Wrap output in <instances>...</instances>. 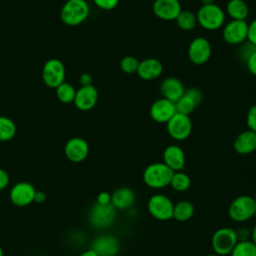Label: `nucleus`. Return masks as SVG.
Masks as SVG:
<instances>
[{"instance_id": "obj_34", "label": "nucleus", "mask_w": 256, "mask_h": 256, "mask_svg": "<svg viewBox=\"0 0 256 256\" xmlns=\"http://www.w3.org/2000/svg\"><path fill=\"white\" fill-rule=\"evenodd\" d=\"M93 2L98 8L109 11L117 7L119 0H93Z\"/></svg>"}, {"instance_id": "obj_8", "label": "nucleus", "mask_w": 256, "mask_h": 256, "mask_svg": "<svg viewBox=\"0 0 256 256\" xmlns=\"http://www.w3.org/2000/svg\"><path fill=\"white\" fill-rule=\"evenodd\" d=\"M66 69L63 62L56 58L47 60L42 68V79L46 86L56 89L65 82Z\"/></svg>"}, {"instance_id": "obj_29", "label": "nucleus", "mask_w": 256, "mask_h": 256, "mask_svg": "<svg viewBox=\"0 0 256 256\" xmlns=\"http://www.w3.org/2000/svg\"><path fill=\"white\" fill-rule=\"evenodd\" d=\"M231 256H256V245L251 241L237 242L232 249Z\"/></svg>"}, {"instance_id": "obj_35", "label": "nucleus", "mask_w": 256, "mask_h": 256, "mask_svg": "<svg viewBox=\"0 0 256 256\" xmlns=\"http://www.w3.org/2000/svg\"><path fill=\"white\" fill-rule=\"evenodd\" d=\"M185 93L190 96L195 102L197 105H199L201 102H202V99H203V94L201 92L200 89L196 88V87H190L188 89H185Z\"/></svg>"}, {"instance_id": "obj_40", "label": "nucleus", "mask_w": 256, "mask_h": 256, "mask_svg": "<svg viewBox=\"0 0 256 256\" xmlns=\"http://www.w3.org/2000/svg\"><path fill=\"white\" fill-rule=\"evenodd\" d=\"M96 203L101 204V205H107V204H111V194L106 192V191H102L100 192L97 197H96Z\"/></svg>"}, {"instance_id": "obj_4", "label": "nucleus", "mask_w": 256, "mask_h": 256, "mask_svg": "<svg viewBox=\"0 0 256 256\" xmlns=\"http://www.w3.org/2000/svg\"><path fill=\"white\" fill-rule=\"evenodd\" d=\"M256 202L249 195H241L232 200L228 208L229 217L235 222H244L253 217Z\"/></svg>"}, {"instance_id": "obj_49", "label": "nucleus", "mask_w": 256, "mask_h": 256, "mask_svg": "<svg viewBox=\"0 0 256 256\" xmlns=\"http://www.w3.org/2000/svg\"><path fill=\"white\" fill-rule=\"evenodd\" d=\"M253 198H254V200H255V202H256V192H255V195H254Z\"/></svg>"}, {"instance_id": "obj_23", "label": "nucleus", "mask_w": 256, "mask_h": 256, "mask_svg": "<svg viewBox=\"0 0 256 256\" xmlns=\"http://www.w3.org/2000/svg\"><path fill=\"white\" fill-rule=\"evenodd\" d=\"M232 20H246L249 15V7L244 0H229L226 12Z\"/></svg>"}, {"instance_id": "obj_48", "label": "nucleus", "mask_w": 256, "mask_h": 256, "mask_svg": "<svg viewBox=\"0 0 256 256\" xmlns=\"http://www.w3.org/2000/svg\"><path fill=\"white\" fill-rule=\"evenodd\" d=\"M253 217H255V218H256V209H255V212H254V215H253Z\"/></svg>"}, {"instance_id": "obj_19", "label": "nucleus", "mask_w": 256, "mask_h": 256, "mask_svg": "<svg viewBox=\"0 0 256 256\" xmlns=\"http://www.w3.org/2000/svg\"><path fill=\"white\" fill-rule=\"evenodd\" d=\"M163 163L174 172L182 171L185 166V153L183 149L176 144L167 146L163 152Z\"/></svg>"}, {"instance_id": "obj_43", "label": "nucleus", "mask_w": 256, "mask_h": 256, "mask_svg": "<svg viewBox=\"0 0 256 256\" xmlns=\"http://www.w3.org/2000/svg\"><path fill=\"white\" fill-rule=\"evenodd\" d=\"M79 256H98V255H97V253L94 250H92L90 248V249H87V250L83 251Z\"/></svg>"}, {"instance_id": "obj_46", "label": "nucleus", "mask_w": 256, "mask_h": 256, "mask_svg": "<svg viewBox=\"0 0 256 256\" xmlns=\"http://www.w3.org/2000/svg\"><path fill=\"white\" fill-rule=\"evenodd\" d=\"M0 256H4V252H3V249L1 246H0Z\"/></svg>"}, {"instance_id": "obj_16", "label": "nucleus", "mask_w": 256, "mask_h": 256, "mask_svg": "<svg viewBox=\"0 0 256 256\" xmlns=\"http://www.w3.org/2000/svg\"><path fill=\"white\" fill-rule=\"evenodd\" d=\"M176 113L175 103L161 97L155 100L149 110L150 117L157 123H167Z\"/></svg>"}, {"instance_id": "obj_27", "label": "nucleus", "mask_w": 256, "mask_h": 256, "mask_svg": "<svg viewBox=\"0 0 256 256\" xmlns=\"http://www.w3.org/2000/svg\"><path fill=\"white\" fill-rule=\"evenodd\" d=\"M191 185V179L183 171H176L173 173L170 186L177 192H184L189 189Z\"/></svg>"}, {"instance_id": "obj_28", "label": "nucleus", "mask_w": 256, "mask_h": 256, "mask_svg": "<svg viewBox=\"0 0 256 256\" xmlns=\"http://www.w3.org/2000/svg\"><path fill=\"white\" fill-rule=\"evenodd\" d=\"M76 94V89L67 82H63L56 88V96L61 103L70 104L73 103Z\"/></svg>"}, {"instance_id": "obj_21", "label": "nucleus", "mask_w": 256, "mask_h": 256, "mask_svg": "<svg viewBox=\"0 0 256 256\" xmlns=\"http://www.w3.org/2000/svg\"><path fill=\"white\" fill-rule=\"evenodd\" d=\"M136 200L135 192L129 187H119L111 194V204L116 210L131 208Z\"/></svg>"}, {"instance_id": "obj_1", "label": "nucleus", "mask_w": 256, "mask_h": 256, "mask_svg": "<svg viewBox=\"0 0 256 256\" xmlns=\"http://www.w3.org/2000/svg\"><path fill=\"white\" fill-rule=\"evenodd\" d=\"M197 23L203 29L216 31L223 27L226 19L225 11L217 4L201 5L196 13Z\"/></svg>"}, {"instance_id": "obj_25", "label": "nucleus", "mask_w": 256, "mask_h": 256, "mask_svg": "<svg viewBox=\"0 0 256 256\" xmlns=\"http://www.w3.org/2000/svg\"><path fill=\"white\" fill-rule=\"evenodd\" d=\"M175 21L178 28L183 31H191L198 25L196 14L188 10H182Z\"/></svg>"}, {"instance_id": "obj_39", "label": "nucleus", "mask_w": 256, "mask_h": 256, "mask_svg": "<svg viewBox=\"0 0 256 256\" xmlns=\"http://www.w3.org/2000/svg\"><path fill=\"white\" fill-rule=\"evenodd\" d=\"M9 183H10V177L8 172L3 168H0V191L6 189Z\"/></svg>"}, {"instance_id": "obj_10", "label": "nucleus", "mask_w": 256, "mask_h": 256, "mask_svg": "<svg viewBox=\"0 0 256 256\" xmlns=\"http://www.w3.org/2000/svg\"><path fill=\"white\" fill-rule=\"evenodd\" d=\"M248 23L246 20H230L222 30L224 41L230 45H240L247 41Z\"/></svg>"}, {"instance_id": "obj_18", "label": "nucleus", "mask_w": 256, "mask_h": 256, "mask_svg": "<svg viewBox=\"0 0 256 256\" xmlns=\"http://www.w3.org/2000/svg\"><path fill=\"white\" fill-rule=\"evenodd\" d=\"M185 88L180 79L176 77L165 78L160 85V93L163 98L175 103L184 94Z\"/></svg>"}, {"instance_id": "obj_17", "label": "nucleus", "mask_w": 256, "mask_h": 256, "mask_svg": "<svg viewBox=\"0 0 256 256\" xmlns=\"http://www.w3.org/2000/svg\"><path fill=\"white\" fill-rule=\"evenodd\" d=\"M98 101V91L95 86H81L76 90L74 105L80 111H89L96 105Z\"/></svg>"}, {"instance_id": "obj_14", "label": "nucleus", "mask_w": 256, "mask_h": 256, "mask_svg": "<svg viewBox=\"0 0 256 256\" xmlns=\"http://www.w3.org/2000/svg\"><path fill=\"white\" fill-rule=\"evenodd\" d=\"M64 154L69 161L80 163L88 157L89 144L81 137H72L64 146Z\"/></svg>"}, {"instance_id": "obj_9", "label": "nucleus", "mask_w": 256, "mask_h": 256, "mask_svg": "<svg viewBox=\"0 0 256 256\" xmlns=\"http://www.w3.org/2000/svg\"><path fill=\"white\" fill-rule=\"evenodd\" d=\"M166 129L172 139L183 141L187 139L192 132V121L188 115L176 112L166 123Z\"/></svg>"}, {"instance_id": "obj_20", "label": "nucleus", "mask_w": 256, "mask_h": 256, "mask_svg": "<svg viewBox=\"0 0 256 256\" xmlns=\"http://www.w3.org/2000/svg\"><path fill=\"white\" fill-rule=\"evenodd\" d=\"M163 72V65L156 58H146L139 62L137 75L145 81H151L159 78Z\"/></svg>"}, {"instance_id": "obj_36", "label": "nucleus", "mask_w": 256, "mask_h": 256, "mask_svg": "<svg viewBox=\"0 0 256 256\" xmlns=\"http://www.w3.org/2000/svg\"><path fill=\"white\" fill-rule=\"evenodd\" d=\"M247 41L256 46V18L248 24Z\"/></svg>"}, {"instance_id": "obj_47", "label": "nucleus", "mask_w": 256, "mask_h": 256, "mask_svg": "<svg viewBox=\"0 0 256 256\" xmlns=\"http://www.w3.org/2000/svg\"><path fill=\"white\" fill-rule=\"evenodd\" d=\"M207 256H219V255H217V254H209Z\"/></svg>"}, {"instance_id": "obj_22", "label": "nucleus", "mask_w": 256, "mask_h": 256, "mask_svg": "<svg viewBox=\"0 0 256 256\" xmlns=\"http://www.w3.org/2000/svg\"><path fill=\"white\" fill-rule=\"evenodd\" d=\"M233 148L241 155L254 152L256 150V133L250 129L242 131L236 136L233 142Z\"/></svg>"}, {"instance_id": "obj_6", "label": "nucleus", "mask_w": 256, "mask_h": 256, "mask_svg": "<svg viewBox=\"0 0 256 256\" xmlns=\"http://www.w3.org/2000/svg\"><path fill=\"white\" fill-rule=\"evenodd\" d=\"M173 208L174 203L168 196L164 194L152 195L147 203L149 214L159 221H167L172 219Z\"/></svg>"}, {"instance_id": "obj_5", "label": "nucleus", "mask_w": 256, "mask_h": 256, "mask_svg": "<svg viewBox=\"0 0 256 256\" xmlns=\"http://www.w3.org/2000/svg\"><path fill=\"white\" fill-rule=\"evenodd\" d=\"M235 230L231 227H222L217 229L211 239V245L215 254L225 256L231 253L237 243Z\"/></svg>"}, {"instance_id": "obj_7", "label": "nucleus", "mask_w": 256, "mask_h": 256, "mask_svg": "<svg viewBox=\"0 0 256 256\" xmlns=\"http://www.w3.org/2000/svg\"><path fill=\"white\" fill-rule=\"evenodd\" d=\"M116 211L112 204L101 205L95 203L89 211V222L94 228L106 229L115 222Z\"/></svg>"}, {"instance_id": "obj_30", "label": "nucleus", "mask_w": 256, "mask_h": 256, "mask_svg": "<svg viewBox=\"0 0 256 256\" xmlns=\"http://www.w3.org/2000/svg\"><path fill=\"white\" fill-rule=\"evenodd\" d=\"M197 106L198 105L196 104V102L190 96H188L185 92L183 96L177 102H175L176 112L184 115H188V116L190 113H192L195 110Z\"/></svg>"}, {"instance_id": "obj_31", "label": "nucleus", "mask_w": 256, "mask_h": 256, "mask_svg": "<svg viewBox=\"0 0 256 256\" xmlns=\"http://www.w3.org/2000/svg\"><path fill=\"white\" fill-rule=\"evenodd\" d=\"M139 60L131 55L125 56L120 61V69L127 73V74H133L137 72L138 66H139Z\"/></svg>"}, {"instance_id": "obj_13", "label": "nucleus", "mask_w": 256, "mask_h": 256, "mask_svg": "<svg viewBox=\"0 0 256 256\" xmlns=\"http://www.w3.org/2000/svg\"><path fill=\"white\" fill-rule=\"evenodd\" d=\"M91 249L98 256H117L120 251L119 240L111 234H101L95 237L91 243Z\"/></svg>"}, {"instance_id": "obj_32", "label": "nucleus", "mask_w": 256, "mask_h": 256, "mask_svg": "<svg viewBox=\"0 0 256 256\" xmlns=\"http://www.w3.org/2000/svg\"><path fill=\"white\" fill-rule=\"evenodd\" d=\"M240 48H239V58L240 60L244 61V63L246 62V60L256 51V46L251 44L248 41H245L244 43L240 44Z\"/></svg>"}, {"instance_id": "obj_44", "label": "nucleus", "mask_w": 256, "mask_h": 256, "mask_svg": "<svg viewBox=\"0 0 256 256\" xmlns=\"http://www.w3.org/2000/svg\"><path fill=\"white\" fill-rule=\"evenodd\" d=\"M250 240L256 245V224L254 225V227H253V229L251 231V238H250Z\"/></svg>"}, {"instance_id": "obj_15", "label": "nucleus", "mask_w": 256, "mask_h": 256, "mask_svg": "<svg viewBox=\"0 0 256 256\" xmlns=\"http://www.w3.org/2000/svg\"><path fill=\"white\" fill-rule=\"evenodd\" d=\"M182 11V6L179 0H155L152 5L153 14L165 21H172Z\"/></svg>"}, {"instance_id": "obj_11", "label": "nucleus", "mask_w": 256, "mask_h": 256, "mask_svg": "<svg viewBox=\"0 0 256 256\" xmlns=\"http://www.w3.org/2000/svg\"><path fill=\"white\" fill-rule=\"evenodd\" d=\"M36 189L30 182L21 181L14 184L9 191V198L13 205L26 207L34 202Z\"/></svg>"}, {"instance_id": "obj_42", "label": "nucleus", "mask_w": 256, "mask_h": 256, "mask_svg": "<svg viewBox=\"0 0 256 256\" xmlns=\"http://www.w3.org/2000/svg\"><path fill=\"white\" fill-rule=\"evenodd\" d=\"M46 194L43 191H39L36 190L35 192V196H34V202L36 203H43L46 200Z\"/></svg>"}, {"instance_id": "obj_41", "label": "nucleus", "mask_w": 256, "mask_h": 256, "mask_svg": "<svg viewBox=\"0 0 256 256\" xmlns=\"http://www.w3.org/2000/svg\"><path fill=\"white\" fill-rule=\"evenodd\" d=\"M81 86H88L92 85V76L88 73H83L79 78Z\"/></svg>"}, {"instance_id": "obj_45", "label": "nucleus", "mask_w": 256, "mask_h": 256, "mask_svg": "<svg viewBox=\"0 0 256 256\" xmlns=\"http://www.w3.org/2000/svg\"><path fill=\"white\" fill-rule=\"evenodd\" d=\"M202 5H208V4H213L215 3V0H201Z\"/></svg>"}, {"instance_id": "obj_12", "label": "nucleus", "mask_w": 256, "mask_h": 256, "mask_svg": "<svg viewBox=\"0 0 256 256\" xmlns=\"http://www.w3.org/2000/svg\"><path fill=\"white\" fill-rule=\"evenodd\" d=\"M211 54V44L204 37L199 36L194 38L188 46V58L195 65H203L207 63Z\"/></svg>"}, {"instance_id": "obj_2", "label": "nucleus", "mask_w": 256, "mask_h": 256, "mask_svg": "<svg viewBox=\"0 0 256 256\" xmlns=\"http://www.w3.org/2000/svg\"><path fill=\"white\" fill-rule=\"evenodd\" d=\"M174 171L165 163L156 162L148 165L143 171L144 183L153 189H162L170 185Z\"/></svg>"}, {"instance_id": "obj_24", "label": "nucleus", "mask_w": 256, "mask_h": 256, "mask_svg": "<svg viewBox=\"0 0 256 256\" xmlns=\"http://www.w3.org/2000/svg\"><path fill=\"white\" fill-rule=\"evenodd\" d=\"M194 205L188 200H181L174 204L173 218L179 222H184L192 218L194 215Z\"/></svg>"}, {"instance_id": "obj_33", "label": "nucleus", "mask_w": 256, "mask_h": 256, "mask_svg": "<svg viewBox=\"0 0 256 256\" xmlns=\"http://www.w3.org/2000/svg\"><path fill=\"white\" fill-rule=\"evenodd\" d=\"M246 124L248 129L256 133V104L252 105L249 108L246 116Z\"/></svg>"}, {"instance_id": "obj_38", "label": "nucleus", "mask_w": 256, "mask_h": 256, "mask_svg": "<svg viewBox=\"0 0 256 256\" xmlns=\"http://www.w3.org/2000/svg\"><path fill=\"white\" fill-rule=\"evenodd\" d=\"M245 64H246V67H247L248 71L252 75L256 76V51L246 60Z\"/></svg>"}, {"instance_id": "obj_26", "label": "nucleus", "mask_w": 256, "mask_h": 256, "mask_svg": "<svg viewBox=\"0 0 256 256\" xmlns=\"http://www.w3.org/2000/svg\"><path fill=\"white\" fill-rule=\"evenodd\" d=\"M16 124L6 116H0V142H8L16 135Z\"/></svg>"}, {"instance_id": "obj_37", "label": "nucleus", "mask_w": 256, "mask_h": 256, "mask_svg": "<svg viewBox=\"0 0 256 256\" xmlns=\"http://www.w3.org/2000/svg\"><path fill=\"white\" fill-rule=\"evenodd\" d=\"M235 233H236L238 242L247 241V240H250V238H251V231L245 227H240V228L236 229Z\"/></svg>"}, {"instance_id": "obj_3", "label": "nucleus", "mask_w": 256, "mask_h": 256, "mask_svg": "<svg viewBox=\"0 0 256 256\" xmlns=\"http://www.w3.org/2000/svg\"><path fill=\"white\" fill-rule=\"evenodd\" d=\"M89 12L86 0H67L60 10V19L67 26H77L88 18Z\"/></svg>"}]
</instances>
